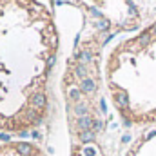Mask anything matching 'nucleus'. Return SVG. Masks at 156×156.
<instances>
[{"label":"nucleus","instance_id":"ddd939ff","mask_svg":"<svg viewBox=\"0 0 156 156\" xmlns=\"http://www.w3.org/2000/svg\"><path fill=\"white\" fill-rule=\"evenodd\" d=\"M53 64H55V56H49V60H47V66H49V67H53Z\"/></svg>","mask_w":156,"mask_h":156},{"label":"nucleus","instance_id":"0eeeda50","mask_svg":"<svg viewBox=\"0 0 156 156\" xmlns=\"http://www.w3.org/2000/svg\"><path fill=\"white\" fill-rule=\"evenodd\" d=\"M78 58H80V62H82V64H89V62L93 60V56H91L87 51H85V53H80V56H78Z\"/></svg>","mask_w":156,"mask_h":156},{"label":"nucleus","instance_id":"4468645a","mask_svg":"<svg viewBox=\"0 0 156 156\" xmlns=\"http://www.w3.org/2000/svg\"><path fill=\"white\" fill-rule=\"evenodd\" d=\"M7 140H9L7 134H0V142H7Z\"/></svg>","mask_w":156,"mask_h":156},{"label":"nucleus","instance_id":"6e6552de","mask_svg":"<svg viewBox=\"0 0 156 156\" xmlns=\"http://www.w3.org/2000/svg\"><path fill=\"white\" fill-rule=\"evenodd\" d=\"M80 140H82V142H91V140H93V131H83V133L80 134Z\"/></svg>","mask_w":156,"mask_h":156},{"label":"nucleus","instance_id":"9b49d317","mask_svg":"<svg viewBox=\"0 0 156 156\" xmlns=\"http://www.w3.org/2000/svg\"><path fill=\"white\" fill-rule=\"evenodd\" d=\"M85 113H87L85 105H76V115H85Z\"/></svg>","mask_w":156,"mask_h":156},{"label":"nucleus","instance_id":"2eb2a0df","mask_svg":"<svg viewBox=\"0 0 156 156\" xmlns=\"http://www.w3.org/2000/svg\"><path fill=\"white\" fill-rule=\"evenodd\" d=\"M94 129H96V131L102 129V123H100V122H94Z\"/></svg>","mask_w":156,"mask_h":156},{"label":"nucleus","instance_id":"f3484780","mask_svg":"<svg viewBox=\"0 0 156 156\" xmlns=\"http://www.w3.org/2000/svg\"><path fill=\"white\" fill-rule=\"evenodd\" d=\"M149 31H151L153 35H156V24H154V26H153V27H151V29H149Z\"/></svg>","mask_w":156,"mask_h":156},{"label":"nucleus","instance_id":"1a4fd4ad","mask_svg":"<svg viewBox=\"0 0 156 156\" xmlns=\"http://www.w3.org/2000/svg\"><path fill=\"white\" fill-rule=\"evenodd\" d=\"M78 96H80V91H78L76 87H73V89L69 91V98H71V100H78Z\"/></svg>","mask_w":156,"mask_h":156},{"label":"nucleus","instance_id":"20e7f679","mask_svg":"<svg viewBox=\"0 0 156 156\" xmlns=\"http://www.w3.org/2000/svg\"><path fill=\"white\" fill-rule=\"evenodd\" d=\"M31 153H33V147L31 145H27V144H20L18 145V154L27 156V154H31Z\"/></svg>","mask_w":156,"mask_h":156},{"label":"nucleus","instance_id":"423d86ee","mask_svg":"<svg viewBox=\"0 0 156 156\" xmlns=\"http://www.w3.org/2000/svg\"><path fill=\"white\" fill-rule=\"evenodd\" d=\"M151 35H153L151 31H147V33H144V35H142V37L138 38V44H140V45H145V44H149V40H151Z\"/></svg>","mask_w":156,"mask_h":156},{"label":"nucleus","instance_id":"9d476101","mask_svg":"<svg viewBox=\"0 0 156 156\" xmlns=\"http://www.w3.org/2000/svg\"><path fill=\"white\" fill-rule=\"evenodd\" d=\"M76 75H78V76H82V78H85V67H83L82 64L76 67Z\"/></svg>","mask_w":156,"mask_h":156},{"label":"nucleus","instance_id":"39448f33","mask_svg":"<svg viewBox=\"0 0 156 156\" xmlns=\"http://www.w3.org/2000/svg\"><path fill=\"white\" fill-rule=\"evenodd\" d=\"M91 125H93V120L89 116H82L78 120V127H80V129H87V127H91Z\"/></svg>","mask_w":156,"mask_h":156},{"label":"nucleus","instance_id":"f8f14e48","mask_svg":"<svg viewBox=\"0 0 156 156\" xmlns=\"http://www.w3.org/2000/svg\"><path fill=\"white\" fill-rule=\"evenodd\" d=\"M98 27L100 29H107L109 27V22L107 20H98Z\"/></svg>","mask_w":156,"mask_h":156},{"label":"nucleus","instance_id":"f257e3e1","mask_svg":"<svg viewBox=\"0 0 156 156\" xmlns=\"http://www.w3.org/2000/svg\"><path fill=\"white\" fill-rule=\"evenodd\" d=\"M31 104H33L35 109H42V107L45 105V96H44V93H35V94L31 96Z\"/></svg>","mask_w":156,"mask_h":156},{"label":"nucleus","instance_id":"dca6fc26","mask_svg":"<svg viewBox=\"0 0 156 156\" xmlns=\"http://www.w3.org/2000/svg\"><path fill=\"white\" fill-rule=\"evenodd\" d=\"M91 13H93L94 16H100V11H96V9H91Z\"/></svg>","mask_w":156,"mask_h":156},{"label":"nucleus","instance_id":"7ed1b4c3","mask_svg":"<svg viewBox=\"0 0 156 156\" xmlns=\"http://www.w3.org/2000/svg\"><path fill=\"white\" fill-rule=\"evenodd\" d=\"M116 104L120 105V107H122V109H125V107L129 105V102H127V94H125L123 91H122V93H118V94H116Z\"/></svg>","mask_w":156,"mask_h":156},{"label":"nucleus","instance_id":"f03ea898","mask_svg":"<svg viewBox=\"0 0 156 156\" xmlns=\"http://www.w3.org/2000/svg\"><path fill=\"white\" fill-rule=\"evenodd\" d=\"M96 89V82L93 78H83L82 80V91L83 93H93Z\"/></svg>","mask_w":156,"mask_h":156}]
</instances>
